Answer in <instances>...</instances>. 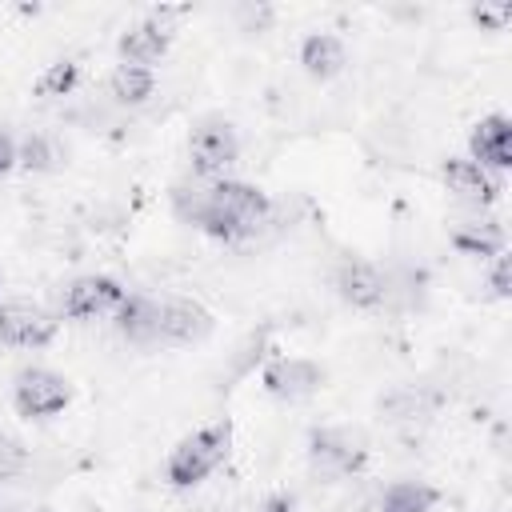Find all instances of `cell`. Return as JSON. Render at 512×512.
<instances>
[{"instance_id":"obj_5","label":"cell","mask_w":512,"mask_h":512,"mask_svg":"<svg viewBox=\"0 0 512 512\" xmlns=\"http://www.w3.org/2000/svg\"><path fill=\"white\" fill-rule=\"evenodd\" d=\"M68 404H72V384H68L64 372L44 368V364H32V368L16 372V380H12V408H16V416H24V420H52Z\"/></svg>"},{"instance_id":"obj_1","label":"cell","mask_w":512,"mask_h":512,"mask_svg":"<svg viewBox=\"0 0 512 512\" xmlns=\"http://www.w3.org/2000/svg\"><path fill=\"white\" fill-rule=\"evenodd\" d=\"M172 212L200 228L204 236L212 240H224V244H236V240H248L256 236L268 216H272V200L264 188L248 184V180H184L172 188Z\"/></svg>"},{"instance_id":"obj_15","label":"cell","mask_w":512,"mask_h":512,"mask_svg":"<svg viewBox=\"0 0 512 512\" xmlns=\"http://www.w3.org/2000/svg\"><path fill=\"white\" fill-rule=\"evenodd\" d=\"M448 244H452L460 256L492 260V256L508 252V232H504L496 220H460V224H452Z\"/></svg>"},{"instance_id":"obj_21","label":"cell","mask_w":512,"mask_h":512,"mask_svg":"<svg viewBox=\"0 0 512 512\" xmlns=\"http://www.w3.org/2000/svg\"><path fill=\"white\" fill-rule=\"evenodd\" d=\"M28 460H32V456H28L24 440L12 436V432H0V484L24 476V472H28Z\"/></svg>"},{"instance_id":"obj_22","label":"cell","mask_w":512,"mask_h":512,"mask_svg":"<svg viewBox=\"0 0 512 512\" xmlns=\"http://www.w3.org/2000/svg\"><path fill=\"white\" fill-rule=\"evenodd\" d=\"M472 20L484 32H504L512 20V4H472Z\"/></svg>"},{"instance_id":"obj_10","label":"cell","mask_w":512,"mask_h":512,"mask_svg":"<svg viewBox=\"0 0 512 512\" xmlns=\"http://www.w3.org/2000/svg\"><path fill=\"white\" fill-rule=\"evenodd\" d=\"M440 180H444V188H448L456 200H464V204H472V208H492V204L500 200V192H504V176L480 168V164L468 160V156H448V160L440 164Z\"/></svg>"},{"instance_id":"obj_24","label":"cell","mask_w":512,"mask_h":512,"mask_svg":"<svg viewBox=\"0 0 512 512\" xmlns=\"http://www.w3.org/2000/svg\"><path fill=\"white\" fill-rule=\"evenodd\" d=\"M236 16H240V20H248V24H244V32H260V28L272 20V8H264V4H260V8H252V4H244V8H236Z\"/></svg>"},{"instance_id":"obj_14","label":"cell","mask_w":512,"mask_h":512,"mask_svg":"<svg viewBox=\"0 0 512 512\" xmlns=\"http://www.w3.org/2000/svg\"><path fill=\"white\" fill-rule=\"evenodd\" d=\"M116 332L128 344H156V328H160V300L144 296V292H128L120 300V308L112 312Z\"/></svg>"},{"instance_id":"obj_7","label":"cell","mask_w":512,"mask_h":512,"mask_svg":"<svg viewBox=\"0 0 512 512\" xmlns=\"http://www.w3.org/2000/svg\"><path fill=\"white\" fill-rule=\"evenodd\" d=\"M260 384H264L268 396H276L284 404H300V400H308V396H316L324 388V368L316 360H308V356L276 352L260 368Z\"/></svg>"},{"instance_id":"obj_23","label":"cell","mask_w":512,"mask_h":512,"mask_svg":"<svg viewBox=\"0 0 512 512\" xmlns=\"http://www.w3.org/2000/svg\"><path fill=\"white\" fill-rule=\"evenodd\" d=\"M488 288L496 300H508L512 296V276H508V252L492 256V268H488Z\"/></svg>"},{"instance_id":"obj_18","label":"cell","mask_w":512,"mask_h":512,"mask_svg":"<svg viewBox=\"0 0 512 512\" xmlns=\"http://www.w3.org/2000/svg\"><path fill=\"white\" fill-rule=\"evenodd\" d=\"M436 504H440V488L424 480H396L380 492L376 512H436Z\"/></svg>"},{"instance_id":"obj_8","label":"cell","mask_w":512,"mask_h":512,"mask_svg":"<svg viewBox=\"0 0 512 512\" xmlns=\"http://www.w3.org/2000/svg\"><path fill=\"white\" fill-rule=\"evenodd\" d=\"M124 296H128V288L116 276H76L60 296V316L88 324V320L112 316Z\"/></svg>"},{"instance_id":"obj_9","label":"cell","mask_w":512,"mask_h":512,"mask_svg":"<svg viewBox=\"0 0 512 512\" xmlns=\"http://www.w3.org/2000/svg\"><path fill=\"white\" fill-rule=\"evenodd\" d=\"M60 320L32 300H0V344L8 348H48Z\"/></svg>"},{"instance_id":"obj_13","label":"cell","mask_w":512,"mask_h":512,"mask_svg":"<svg viewBox=\"0 0 512 512\" xmlns=\"http://www.w3.org/2000/svg\"><path fill=\"white\" fill-rule=\"evenodd\" d=\"M468 160H476L480 168L504 176L508 164H512V120L504 112H492V116H480L472 124V136H468Z\"/></svg>"},{"instance_id":"obj_16","label":"cell","mask_w":512,"mask_h":512,"mask_svg":"<svg viewBox=\"0 0 512 512\" xmlns=\"http://www.w3.org/2000/svg\"><path fill=\"white\" fill-rule=\"evenodd\" d=\"M344 64H348V48H344L340 36H332V32H308L300 40V68L312 80H332V76L344 72Z\"/></svg>"},{"instance_id":"obj_25","label":"cell","mask_w":512,"mask_h":512,"mask_svg":"<svg viewBox=\"0 0 512 512\" xmlns=\"http://www.w3.org/2000/svg\"><path fill=\"white\" fill-rule=\"evenodd\" d=\"M12 168H16V136L0 128V176H8Z\"/></svg>"},{"instance_id":"obj_11","label":"cell","mask_w":512,"mask_h":512,"mask_svg":"<svg viewBox=\"0 0 512 512\" xmlns=\"http://www.w3.org/2000/svg\"><path fill=\"white\" fill-rule=\"evenodd\" d=\"M332 288H336V296H340L344 304L364 308V312H372V308H380V304L388 300V276H384L372 260H360V256H344V260L336 264Z\"/></svg>"},{"instance_id":"obj_6","label":"cell","mask_w":512,"mask_h":512,"mask_svg":"<svg viewBox=\"0 0 512 512\" xmlns=\"http://www.w3.org/2000/svg\"><path fill=\"white\" fill-rule=\"evenodd\" d=\"M184 8H160V12H148L144 20H136V24H128L124 32H120V40H116V56H120V64H144V68H152L168 48H172V36H176V16H180Z\"/></svg>"},{"instance_id":"obj_20","label":"cell","mask_w":512,"mask_h":512,"mask_svg":"<svg viewBox=\"0 0 512 512\" xmlns=\"http://www.w3.org/2000/svg\"><path fill=\"white\" fill-rule=\"evenodd\" d=\"M76 84H80V64H76V60H56V64H48V68L36 76V96H40V100H60V96H68Z\"/></svg>"},{"instance_id":"obj_19","label":"cell","mask_w":512,"mask_h":512,"mask_svg":"<svg viewBox=\"0 0 512 512\" xmlns=\"http://www.w3.org/2000/svg\"><path fill=\"white\" fill-rule=\"evenodd\" d=\"M16 164L28 172H52L60 164V148L52 136L44 132H28L24 140H16Z\"/></svg>"},{"instance_id":"obj_12","label":"cell","mask_w":512,"mask_h":512,"mask_svg":"<svg viewBox=\"0 0 512 512\" xmlns=\"http://www.w3.org/2000/svg\"><path fill=\"white\" fill-rule=\"evenodd\" d=\"M212 312L188 296H160V328L156 344H196L212 332Z\"/></svg>"},{"instance_id":"obj_3","label":"cell","mask_w":512,"mask_h":512,"mask_svg":"<svg viewBox=\"0 0 512 512\" xmlns=\"http://www.w3.org/2000/svg\"><path fill=\"white\" fill-rule=\"evenodd\" d=\"M236 160H240V136L232 120L208 112L188 128V164L196 180H224L236 168Z\"/></svg>"},{"instance_id":"obj_4","label":"cell","mask_w":512,"mask_h":512,"mask_svg":"<svg viewBox=\"0 0 512 512\" xmlns=\"http://www.w3.org/2000/svg\"><path fill=\"white\" fill-rule=\"evenodd\" d=\"M368 464V436L360 428H312L308 436V468L320 480L356 476Z\"/></svg>"},{"instance_id":"obj_2","label":"cell","mask_w":512,"mask_h":512,"mask_svg":"<svg viewBox=\"0 0 512 512\" xmlns=\"http://www.w3.org/2000/svg\"><path fill=\"white\" fill-rule=\"evenodd\" d=\"M228 452H232V420H212L176 440V448L164 460V480L172 488H196L228 460Z\"/></svg>"},{"instance_id":"obj_26","label":"cell","mask_w":512,"mask_h":512,"mask_svg":"<svg viewBox=\"0 0 512 512\" xmlns=\"http://www.w3.org/2000/svg\"><path fill=\"white\" fill-rule=\"evenodd\" d=\"M0 288H4V276H0Z\"/></svg>"},{"instance_id":"obj_17","label":"cell","mask_w":512,"mask_h":512,"mask_svg":"<svg viewBox=\"0 0 512 512\" xmlns=\"http://www.w3.org/2000/svg\"><path fill=\"white\" fill-rule=\"evenodd\" d=\"M108 92L116 104L124 108H140L152 100L156 92V68H144V64H116L112 76H108Z\"/></svg>"}]
</instances>
